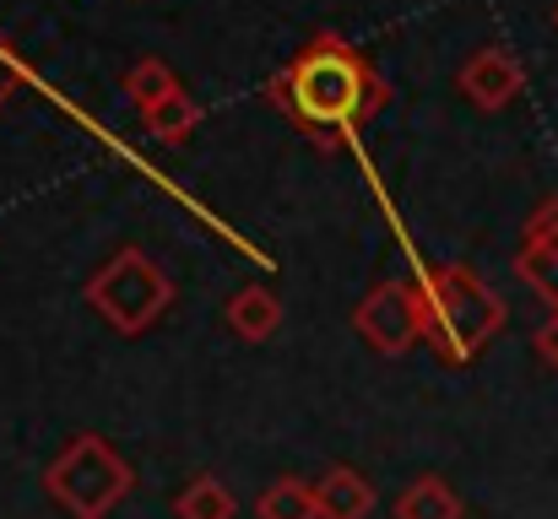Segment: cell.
<instances>
[{
	"instance_id": "cell-1",
	"label": "cell",
	"mask_w": 558,
	"mask_h": 519,
	"mask_svg": "<svg viewBox=\"0 0 558 519\" xmlns=\"http://www.w3.org/2000/svg\"><path fill=\"white\" fill-rule=\"evenodd\" d=\"M271 98L320 141L348 136L353 125H364L374 109L385 103V82L374 76V65L337 33H315L299 60L271 82Z\"/></svg>"
},
{
	"instance_id": "cell-2",
	"label": "cell",
	"mask_w": 558,
	"mask_h": 519,
	"mask_svg": "<svg viewBox=\"0 0 558 519\" xmlns=\"http://www.w3.org/2000/svg\"><path fill=\"white\" fill-rule=\"evenodd\" d=\"M423 298H428V342L439 346V357L466 362L505 331V298L466 265H439L423 276Z\"/></svg>"
},
{
	"instance_id": "cell-3",
	"label": "cell",
	"mask_w": 558,
	"mask_h": 519,
	"mask_svg": "<svg viewBox=\"0 0 558 519\" xmlns=\"http://www.w3.org/2000/svg\"><path fill=\"white\" fill-rule=\"evenodd\" d=\"M131 466L120 460V449L98 433H76L44 471L49 498L65 509L71 519H109L114 504L131 493Z\"/></svg>"
},
{
	"instance_id": "cell-4",
	"label": "cell",
	"mask_w": 558,
	"mask_h": 519,
	"mask_svg": "<svg viewBox=\"0 0 558 519\" xmlns=\"http://www.w3.org/2000/svg\"><path fill=\"white\" fill-rule=\"evenodd\" d=\"M174 282L169 271L142 255V249H120L109 265H98V276L87 282V304L120 331V336H142L147 325H158V314L169 309Z\"/></svg>"
},
{
	"instance_id": "cell-5",
	"label": "cell",
	"mask_w": 558,
	"mask_h": 519,
	"mask_svg": "<svg viewBox=\"0 0 558 519\" xmlns=\"http://www.w3.org/2000/svg\"><path fill=\"white\" fill-rule=\"evenodd\" d=\"M353 331L379 351V357H401L412 342L428 336V298L423 282H379L353 314Z\"/></svg>"
},
{
	"instance_id": "cell-6",
	"label": "cell",
	"mask_w": 558,
	"mask_h": 519,
	"mask_svg": "<svg viewBox=\"0 0 558 519\" xmlns=\"http://www.w3.org/2000/svg\"><path fill=\"white\" fill-rule=\"evenodd\" d=\"M456 87L466 92V103H477V109H505V103H515V92L526 87V71H521V60L505 49V44H483L477 54H466V65L456 71Z\"/></svg>"
},
{
	"instance_id": "cell-7",
	"label": "cell",
	"mask_w": 558,
	"mask_h": 519,
	"mask_svg": "<svg viewBox=\"0 0 558 519\" xmlns=\"http://www.w3.org/2000/svg\"><path fill=\"white\" fill-rule=\"evenodd\" d=\"M315 515L320 519H369L374 515V482L353 466H331L315 477Z\"/></svg>"
},
{
	"instance_id": "cell-8",
	"label": "cell",
	"mask_w": 558,
	"mask_h": 519,
	"mask_svg": "<svg viewBox=\"0 0 558 519\" xmlns=\"http://www.w3.org/2000/svg\"><path fill=\"white\" fill-rule=\"evenodd\" d=\"M228 325H233V336H244V342H271L277 325H282V298H277L271 287H239V293L228 298Z\"/></svg>"
},
{
	"instance_id": "cell-9",
	"label": "cell",
	"mask_w": 558,
	"mask_h": 519,
	"mask_svg": "<svg viewBox=\"0 0 558 519\" xmlns=\"http://www.w3.org/2000/svg\"><path fill=\"white\" fill-rule=\"evenodd\" d=\"M396 519H461V493L445 477H417L396 498Z\"/></svg>"
},
{
	"instance_id": "cell-10",
	"label": "cell",
	"mask_w": 558,
	"mask_h": 519,
	"mask_svg": "<svg viewBox=\"0 0 558 519\" xmlns=\"http://www.w3.org/2000/svg\"><path fill=\"white\" fill-rule=\"evenodd\" d=\"M142 120H147V131H153L158 141H169V147H174V141H185L190 131L201 125V103L190 98L185 87H174V92H169V98H158Z\"/></svg>"
},
{
	"instance_id": "cell-11",
	"label": "cell",
	"mask_w": 558,
	"mask_h": 519,
	"mask_svg": "<svg viewBox=\"0 0 558 519\" xmlns=\"http://www.w3.org/2000/svg\"><path fill=\"white\" fill-rule=\"evenodd\" d=\"M255 515L260 519H320L315 515V487L299 482V477H282V482H271L255 498Z\"/></svg>"
},
{
	"instance_id": "cell-12",
	"label": "cell",
	"mask_w": 558,
	"mask_h": 519,
	"mask_svg": "<svg viewBox=\"0 0 558 519\" xmlns=\"http://www.w3.org/2000/svg\"><path fill=\"white\" fill-rule=\"evenodd\" d=\"M515 276H521L548 309H558V244H521Z\"/></svg>"
},
{
	"instance_id": "cell-13",
	"label": "cell",
	"mask_w": 558,
	"mask_h": 519,
	"mask_svg": "<svg viewBox=\"0 0 558 519\" xmlns=\"http://www.w3.org/2000/svg\"><path fill=\"white\" fill-rule=\"evenodd\" d=\"M174 515L180 519H233V493H228L217 477H195L185 493L174 498Z\"/></svg>"
},
{
	"instance_id": "cell-14",
	"label": "cell",
	"mask_w": 558,
	"mask_h": 519,
	"mask_svg": "<svg viewBox=\"0 0 558 519\" xmlns=\"http://www.w3.org/2000/svg\"><path fill=\"white\" fill-rule=\"evenodd\" d=\"M174 87H180V82H174V71H169L163 60H142V65L125 71V92H131V103H136L142 114H147L158 98H169Z\"/></svg>"
},
{
	"instance_id": "cell-15",
	"label": "cell",
	"mask_w": 558,
	"mask_h": 519,
	"mask_svg": "<svg viewBox=\"0 0 558 519\" xmlns=\"http://www.w3.org/2000/svg\"><path fill=\"white\" fill-rule=\"evenodd\" d=\"M526 244H558V195L526 217Z\"/></svg>"
},
{
	"instance_id": "cell-16",
	"label": "cell",
	"mask_w": 558,
	"mask_h": 519,
	"mask_svg": "<svg viewBox=\"0 0 558 519\" xmlns=\"http://www.w3.org/2000/svg\"><path fill=\"white\" fill-rule=\"evenodd\" d=\"M16 87H22V71H16V60H11V54L0 49V109H5V103L16 98Z\"/></svg>"
},
{
	"instance_id": "cell-17",
	"label": "cell",
	"mask_w": 558,
	"mask_h": 519,
	"mask_svg": "<svg viewBox=\"0 0 558 519\" xmlns=\"http://www.w3.org/2000/svg\"><path fill=\"white\" fill-rule=\"evenodd\" d=\"M537 351H543V362H548V368H558V309H554V320L537 331Z\"/></svg>"
},
{
	"instance_id": "cell-18",
	"label": "cell",
	"mask_w": 558,
	"mask_h": 519,
	"mask_svg": "<svg viewBox=\"0 0 558 519\" xmlns=\"http://www.w3.org/2000/svg\"><path fill=\"white\" fill-rule=\"evenodd\" d=\"M554 22H558V5H554Z\"/></svg>"
}]
</instances>
